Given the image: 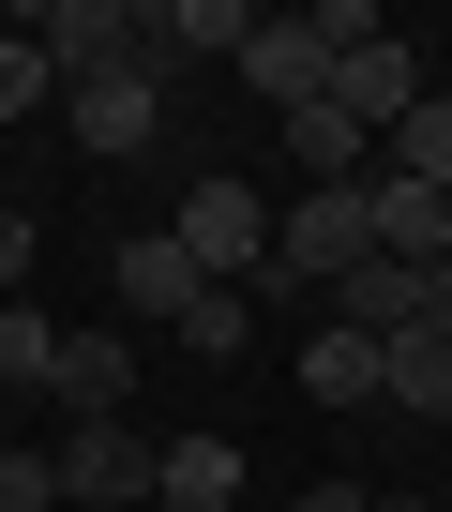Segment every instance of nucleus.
<instances>
[{"label":"nucleus","instance_id":"f257e3e1","mask_svg":"<svg viewBox=\"0 0 452 512\" xmlns=\"http://www.w3.org/2000/svg\"><path fill=\"white\" fill-rule=\"evenodd\" d=\"M377 181H317L302 211H272V272L257 287H347L362 256H377V211H362Z\"/></svg>","mask_w":452,"mask_h":512},{"label":"nucleus","instance_id":"f03ea898","mask_svg":"<svg viewBox=\"0 0 452 512\" xmlns=\"http://www.w3.org/2000/svg\"><path fill=\"white\" fill-rule=\"evenodd\" d=\"M166 241L196 256L211 287H257V272H272V196H257L242 166H211V181L181 196V226H166Z\"/></svg>","mask_w":452,"mask_h":512},{"label":"nucleus","instance_id":"7ed1b4c3","mask_svg":"<svg viewBox=\"0 0 452 512\" xmlns=\"http://www.w3.org/2000/svg\"><path fill=\"white\" fill-rule=\"evenodd\" d=\"M46 467H61V512H136L151 497V437L136 422H61Z\"/></svg>","mask_w":452,"mask_h":512},{"label":"nucleus","instance_id":"20e7f679","mask_svg":"<svg viewBox=\"0 0 452 512\" xmlns=\"http://www.w3.org/2000/svg\"><path fill=\"white\" fill-rule=\"evenodd\" d=\"M61 106H76V136H91L106 166L166 136V76H151V61H106V76H61Z\"/></svg>","mask_w":452,"mask_h":512},{"label":"nucleus","instance_id":"39448f33","mask_svg":"<svg viewBox=\"0 0 452 512\" xmlns=\"http://www.w3.org/2000/svg\"><path fill=\"white\" fill-rule=\"evenodd\" d=\"M31 46H46L61 76H106V61H151V16H136V0H46Z\"/></svg>","mask_w":452,"mask_h":512},{"label":"nucleus","instance_id":"423d86ee","mask_svg":"<svg viewBox=\"0 0 452 512\" xmlns=\"http://www.w3.org/2000/svg\"><path fill=\"white\" fill-rule=\"evenodd\" d=\"M106 287H121V332H136V317H151V332H181V317H196V287H211V272H196V256H181V241H166V226H136V241H121V256H106Z\"/></svg>","mask_w":452,"mask_h":512},{"label":"nucleus","instance_id":"0eeeda50","mask_svg":"<svg viewBox=\"0 0 452 512\" xmlns=\"http://www.w3.org/2000/svg\"><path fill=\"white\" fill-rule=\"evenodd\" d=\"M242 91H257V106H317V91H332V31H317V16H257V31H242Z\"/></svg>","mask_w":452,"mask_h":512},{"label":"nucleus","instance_id":"6e6552de","mask_svg":"<svg viewBox=\"0 0 452 512\" xmlns=\"http://www.w3.org/2000/svg\"><path fill=\"white\" fill-rule=\"evenodd\" d=\"M422 317H452V272H407V256H362L347 272V332H422Z\"/></svg>","mask_w":452,"mask_h":512},{"label":"nucleus","instance_id":"1a4fd4ad","mask_svg":"<svg viewBox=\"0 0 452 512\" xmlns=\"http://www.w3.org/2000/svg\"><path fill=\"white\" fill-rule=\"evenodd\" d=\"M332 106H347V121H362V136H392V121H407V106H422V61H407V46H392V31H362V46H347V61H332Z\"/></svg>","mask_w":452,"mask_h":512},{"label":"nucleus","instance_id":"9d476101","mask_svg":"<svg viewBox=\"0 0 452 512\" xmlns=\"http://www.w3.org/2000/svg\"><path fill=\"white\" fill-rule=\"evenodd\" d=\"M377 407L452 422V317H422V332H392V347H377Z\"/></svg>","mask_w":452,"mask_h":512},{"label":"nucleus","instance_id":"9b49d317","mask_svg":"<svg viewBox=\"0 0 452 512\" xmlns=\"http://www.w3.org/2000/svg\"><path fill=\"white\" fill-rule=\"evenodd\" d=\"M362 211H377V256H407V272H452V196H422V181H392V166H377V196H362Z\"/></svg>","mask_w":452,"mask_h":512},{"label":"nucleus","instance_id":"f8f14e48","mask_svg":"<svg viewBox=\"0 0 452 512\" xmlns=\"http://www.w3.org/2000/svg\"><path fill=\"white\" fill-rule=\"evenodd\" d=\"M46 392H61L76 422H121V407H136V347H121V332H61V377H46Z\"/></svg>","mask_w":452,"mask_h":512},{"label":"nucleus","instance_id":"ddd939ff","mask_svg":"<svg viewBox=\"0 0 452 512\" xmlns=\"http://www.w3.org/2000/svg\"><path fill=\"white\" fill-rule=\"evenodd\" d=\"M151 497L166 512H242V452H226V437H166L151 452Z\"/></svg>","mask_w":452,"mask_h":512},{"label":"nucleus","instance_id":"4468645a","mask_svg":"<svg viewBox=\"0 0 452 512\" xmlns=\"http://www.w3.org/2000/svg\"><path fill=\"white\" fill-rule=\"evenodd\" d=\"M242 31H257L242 0H166V16H151V76L166 61H242Z\"/></svg>","mask_w":452,"mask_h":512},{"label":"nucleus","instance_id":"2eb2a0df","mask_svg":"<svg viewBox=\"0 0 452 512\" xmlns=\"http://www.w3.org/2000/svg\"><path fill=\"white\" fill-rule=\"evenodd\" d=\"M287 151H302L317 181H377V136H362V121H347L332 91H317V106H287Z\"/></svg>","mask_w":452,"mask_h":512},{"label":"nucleus","instance_id":"dca6fc26","mask_svg":"<svg viewBox=\"0 0 452 512\" xmlns=\"http://www.w3.org/2000/svg\"><path fill=\"white\" fill-rule=\"evenodd\" d=\"M377 166H392V181H422V196H452V91H422V106L377 136Z\"/></svg>","mask_w":452,"mask_h":512},{"label":"nucleus","instance_id":"f3484780","mask_svg":"<svg viewBox=\"0 0 452 512\" xmlns=\"http://www.w3.org/2000/svg\"><path fill=\"white\" fill-rule=\"evenodd\" d=\"M302 392H317V407H377V332H347V317H332V332L302 347Z\"/></svg>","mask_w":452,"mask_h":512},{"label":"nucleus","instance_id":"a211bd4d","mask_svg":"<svg viewBox=\"0 0 452 512\" xmlns=\"http://www.w3.org/2000/svg\"><path fill=\"white\" fill-rule=\"evenodd\" d=\"M257 347V287H196V317H181V362H242Z\"/></svg>","mask_w":452,"mask_h":512},{"label":"nucleus","instance_id":"6ab92c4d","mask_svg":"<svg viewBox=\"0 0 452 512\" xmlns=\"http://www.w3.org/2000/svg\"><path fill=\"white\" fill-rule=\"evenodd\" d=\"M46 377H61V332L31 302H0V392H46Z\"/></svg>","mask_w":452,"mask_h":512},{"label":"nucleus","instance_id":"aec40b11","mask_svg":"<svg viewBox=\"0 0 452 512\" xmlns=\"http://www.w3.org/2000/svg\"><path fill=\"white\" fill-rule=\"evenodd\" d=\"M31 106H61V61L31 46V16L0 31V121H31Z\"/></svg>","mask_w":452,"mask_h":512},{"label":"nucleus","instance_id":"412c9836","mask_svg":"<svg viewBox=\"0 0 452 512\" xmlns=\"http://www.w3.org/2000/svg\"><path fill=\"white\" fill-rule=\"evenodd\" d=\"M0 512H61V467L46 452H0Z\"/></svg>","mask_w":452,"mask_h":512},{"label":"nucleus","instance_id":"4be33fe9","mask_svg":"<svg viewBox=\"0 0 452 512\" xmlns=\"http://www.w3.org/2000/svg\"><path fill=\"white\" fill-rule=\"evenodd\" d=\"M31 256H46V241H31V211H0V302L31 287Z\"/></svg>","mask_w":452,"mask_h":512},{"label":"nucleus","instance_id":"5701e85b","mask_svg":"<svg viewBox=\"0 0 452 512\" xmlns=\"http://www.w3.org/2000/svg\"><path fill=\"white\" fill-rule=\"evenodd\" d=\"M287 512H377V497H362V482H317V497H287Z\"/></svg>","mask_w":452,"mask_h":512}]
</instances>
